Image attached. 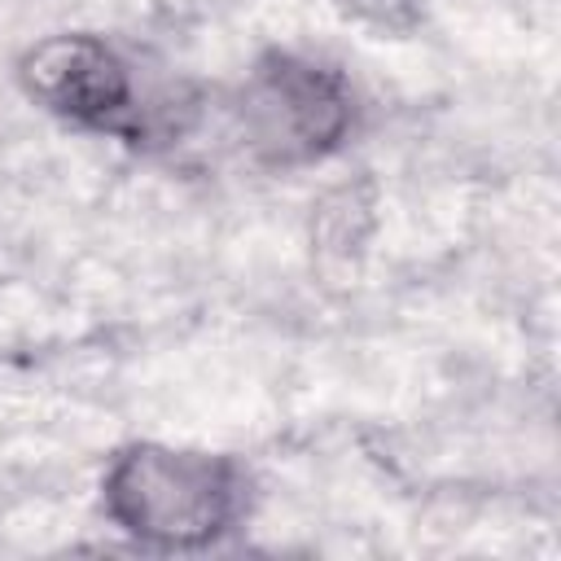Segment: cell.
I'll list each match as a JSON object with an SVG mask.
<instances>
[{
  "label": "cell",
  "mask_w": 561,
  "mask_h": 561,
  "mask_svg": "<svg viewBox=\"0 0 561 561\" xmlns=\"http://www.w3.org/2000/svg\"><path fill=\"white\" fill-rule=\"evenodd\" d=\"M333 9L364 22L377 35H408L425 18V0H333Z\"/></svg>",
  "instance_id": "4"
},
{
  "label": "cell",
  "mask_w": 561,
  "mask_h": 561,
  "mask_svg": "<svg viewBox=\"0 0 561 561\" xmlns=\"http://www.w3.org/2000/svg\"><path fill=\"white\" fill-rule=\"evenodd\" d=\"M250 482L232 456L131 443L101 478L105 517L145 548L197 552L219 543L245 513Z\"/></svg>",
  "instance_id": "1"
},
{
  "label": "cell",
  "mask_w": 561,
  "mask_h": 561,
  "mask_svg": "<svg viewBox=\"0 0 561 561\" xmlns=\"http://www.w3.org/2000/svg\"><path fill=\"white\" fill-rule=\"evenodd\" d=\"M22 92L61 123L88 131L140 136V105L127 61L88 31H61L31 44L18 61Z\"/></svg>",
  "instance_id": "3"
},
{
  "label": "cell",
  "mask_w": 561,
  "mask_h": 561,
  "mask_svg": "<svg viewBox=\"0 0 561 561\" xmlns=\"http://www.w3.org/2000/svg\"><path fill=\"white\" fill-rule=\"evenodd\" d=\"M232 131L259 167H311L355 131V92L333 66L272 48L232 92Z\"/></svg>",
  "instance_id": "2"
}]
</instances>
